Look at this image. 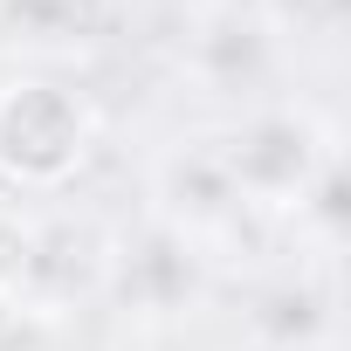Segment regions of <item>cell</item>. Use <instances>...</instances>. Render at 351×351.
Segmentation results:
<instances>
[{
  "label": "cell",
  "instance_id": "6da1fadb",
  "mask_svg": "<svg viewBox=\"0 0 351 351\" xmlns=\"http://www.w3.org/2000/svg\"><path fill=\"white\" fill-rule=\"evenodd\" d=\"M90 104L69 83L21 76L0 90V180L14 193H56L69 186L90 158Z\"/></svg>",
  "mask_w": 351,
  "mask_h": 351
},
{
  "label": "cell",
  "instance_id": "7a4b0ae2",
  "mask_svg": "<svg viewBox=\"0 0 351 351\" xmlns=\"http://www.w3.org/2000/svg\"><path fill=\"white\" fill-rule=\"evenodd\" d=\"M42 262V228L21 207H0V296H21Z\"/></svg>",
  "mask_w": 351,
  "mask_h": 351
},
{
  "label": "cell",
  "instance_id": "3957f363",
  "mask_svg": "<svg viewBox=\"0 0 351 351\" xmlns=\"http://www.w3.org/2000/svg\"><path fill=\"white\" fill-rule=\"evenodd\" d=\"M0 351H49V317L21 296H0Z\"/></svg>",
  "mask_w": 351,
  "mask_h": 351
}]
</instances>
